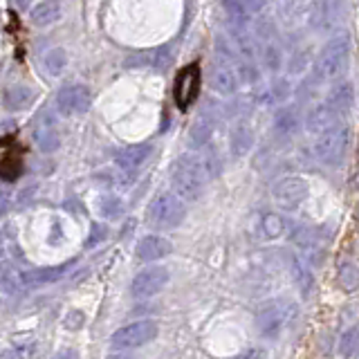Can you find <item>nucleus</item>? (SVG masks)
I'll return each instance as SVG.
<instances>
[{
    "instance_id": "nucleus-1",
    "label": "nucleus",
    "mask_w": 359,
    "mask_h": 359,
    "mask_svg": "<svg viewBox=\"0 0 359 359\" xmlns=\"http://www.w3.org/2000/svg\"><path fill=\"white\" fill-rule=\"evenodd\" d=\"M207 168L200 155L184 153L180 155L171 166V184L175 194L182 200H198L202 194V187L207 182Z\"/></svg>"
},
{
    "instance_id": "nucleus-2",
    "label": "nucleus",
    "mask_w": 359,
    "mask_h": 359,
    "mask_svg": "<svg viewBox=\"0 0 359 359\" xmlns=\"http://www.w3.org/2000/svg\"><path fill=\"white\" fill-rule=\"evenodd\" d=\"M297 317V306L287 299H274L263 303L261 308L256 310V328L267 339H274L280 332H283L292 319Z\"/></svg>"
},
{
    "instance_id": "nucleus-3",
    "label": "nucleus",
    "mask_w": 359,
    "mask_h": 359,
    "mask_svg": "<svg viewBox=\"0 0 359 359\" xmlns=\"http://www.w3.org/2000/svg\"><path fill=\"white\" fill-rule=\"evenodd\" d=\"M184 202L175 194H157L146 211V220L155 229H175L184 220Z\"/></svg>"
},
{
    "instance_id": "nucleus-4",
    "label": "nucleus",
    "mask_w": 359,
    "mask_h": 359,
    "mask_svg": "<svg viewBox=\"0 0 359 359\" xmlns=\"http://www.w3.org/2000/svg\"><path fill=\"white\" fill-rule=\"evenodd\" d=\"M348 59H351V41H348V36L332 39L319 54V61H317L319 79H323V81L339 79L346 72Z\"/></svg>"
},
{
    "instance_id": "nucleus-5",
    "label": "nucleus",
    "mask_w": 359,
    "mask_h": 359,
    "mask_svg": "<svg viewBox=\"0 0 359 359\" xmlns=\"http://www.w3.org/2000/svg\"><path fill=\"white\" fill-rule=\"evenodd\" d=\"M346 146H348V128L344 123H339V126L317 135V140H314V155L319 157V162L337 166L346 153Z\"/></svg>"
},
{
    "instance_id": "nucleus-6",
    "label": "nucleus",
    "mask_w": 359,
    "mask_h": 359,
    "mask_svg": "<svg viewBox=\"0 0 359 359\" xmlns=\"http://www.w3.org/2000/svg\"><path fill=\"white\" fill-rule=\"evenodd\" d=\"M346 18V0H314L308 22L312 29L325 32L339 27Z\"/></svg>"
},
{
    "instance_id": "nucleus-7",
    "label": "nucleus",
    "mask_w": 359,
    "mask_h": 359,
    "mask_svg": "<svg viewBox=\"0 0 359 359\" xmlns=\"http://www.w3.org/2000/svg\"><path fill=\"white\" fill-rule=\"evenodd\" d=\"M155 337H157V323L144 319V321H135L119 328L110 337V344L112 348H117V351H123V348H140L144 344L153 341Z\"/></svg>"
},
{
    "instance_id": "nucleus-8",
    "label": "nucleus",
    "mask_w": 359,
    "mask_h": 359,
    "mask_svg": "<svg viewBox=\"0 0 359 359\" xmlns=\"http://www.w3.org/2000/svg\"><path fill=\"white\" fill-rule=\"evenodd\" d=\"M90 101H93V95H90V90L86 86L81 83L63 86L59 93H56V110H59L63 117L83 115L90 108Z\"/></svg>"
},
{
    "instance_id": "nucleus-9",
    "label": "nucleus",
    "mask_w": 359,
    "mask_h": 359,
    "mask_svg": "<svg viewBox=\"0 0 359 359\" xmlns=\"http://www.w3.org/2000/svg\"><path fill=\"white\" fill-rule=\"evenodd\" d=\"M166 283H168V269L166 267H146L133 278L130 294L135 299H151L155 294H160Z\"/></svg>"
},
{
    "instance_id": "nucleus-10",
    "label": "nucleus",
    "mask_w": 359,
    "mask_h": 359,
    "mask_svg": "<svg viewBox=\"0 0 359 359\" xmlns=\"http://www.w3.org/2000/svg\"><path fill=\"white\" fill-rule=\"evenodd\" d=\"M200 86H202V70L200 63H191L187 65L182 72L175 79V101L177 106L187 110L200 95Z\"/></svg>"
},
{
    "instance_id": "nucleus-11",
    "label": "nucleus",
    "mask_w": 359,
    "mask_h": 359,
    "mask_svg": "<svg viewBox=\"0 0 359 359\" xmlns=\"http://www.w3.org/2000/svg\"><path fill=\"white\" fill-rule=\"evenodd\" d=\"M149 155H151V146L149 144H135V146H128V149H123L117 153V166H119V171H121V182L123 184H128L133 182V177H135V171L149 160Z\"/></svg>"
},
{
    "instance_id": "nucleus-12",
    "label": "nucleus",
    "mask_w": 359,
    "mask_h": 359,
    "mask_svg": "<svg viewBox=\"0 0 359 359\" xmlns=\"http://www.w3.org/2000/svg\"><path fill=\"white\" fill-rule=\"evenodd\" d=\"M34 142H36L39 151L43 153H54L59 149V130H56V123H54V117L50 112H41L36 123H34Z\"/></svg>"
},
{
    "instance_id": "nucleus-13",
    "label": "nucleus",
    "mask_w": 359,
    "mask_h": 359,
    "mask_svg": "<svg viewBox=\"0 0 359 359\" xmlns=\"http://www.w3.org/2000/svg\"><path fill=\"white\" fill-rule=\"evenodd\" d=\"M308 196V184L301 177H285L274 189V198L283 207H297Z\"/></svg>"
},
{
    "instance_id": "nucleus-14",
    "label": "nucleus",
    "mask_w": 359,
    "mask_h": 359,
    "mask_svg": "<svg viewBox=\"0 0 359 359\" xmlns=\"http://www.w3.org/2000/svg\"><path fill=\"white\" fill-rule=\"evenodd\" d=\"M209 83L218 95H233L238 90V74L227 61H216L209 72Z\"/></svg>"
},
{
    "instance_id": "nucleus-15",
    "label": "nucleus",
    "mask_w": 359,
    "mask_h": 359,
    "mask_svg": "<svg viewBox=\"0 0 359 359\" xmlns=\"http://www.w3.org/2000/svg\"><path fill=\"white\" fill-rule=\"evenodd\" d=\"M173 250V245L168 243L162 236H144V238L137 243V258L144 263H153V261H160V258L168 256Z\"/></svg>"
},
{
    "instance_id": "nucleus-16",
    "label": "nucleus",
    "mask_w": 359,
    "mask_h": 359,
    "mask_svg": "<svg viewBox=\"0 0 359 359\" xmlns=\"http://www.w3.org/2000/svg\"><path fill=\"white\" fill-rule=\"evenodd\" d=\"M341 119H344V115H339V112H337L334 108H330L328 104H323V106H317L310 112L306 126H308L310 133L319 135L323 130L334 128V126H339V123H344Z\"/></svg>"
},
{
    "instance_id": "nucleus-17",
    "label": "nucleus",
    "mask_w": 359,
    "mask_h": 359,
    "mask_svg": "<svg viewBox=\"0 0 359 359\" xmlns=\"http://www.w3.org/2000/svg\"><path fill=\"white\" fill-rule=\"evenodd\" d=\"M330 108H334L339 115H348L355 104V90L353 86L348 83V81H339V83H334L330 88V93H328V101H325Z\"/></svg>"
},
{
    "instance_id": "nucleus-18",
    "label": "nucleus",
    "mask_w": 359,
    "mask_h": 359,
    "mask_svg": "<svg viewBox=\"0 0 359 359\" xmlns=\"http://www.w3.org/2000/svg\"><path fill=\"white\" fill-rule=\"evenodd\" d=\"M72 263H63V265H56V267H39V269H29V272H22L25 276V287H39V285H48L59 280L65 269H70Z\"/></svg>"
},
{
    "instance_id": "nucleus-19",
    "label": "nucleus",
    "mask_w": 359,
    "mask_h": 359,
    "mask_svg": "<svg viewBox=\"0 0 359 359\" xmlns=\"http://www.w3.org/2000/svg\"><path fill=\"white\" fill-rule=\"evenodd\" d=\"M63 14L61 0H43L36 7L32 9V22L36 27H48L52 22H56Z\"/></svg>"
},
{
    "instance_id": "nucleus-20",
    "label": "nucleus",
    "mask_w": 359,
    "mask_h": 359,
    "mask_svg": "<svg viewBox=\"0 0 359 359\" xmlns=\"http://www.w3.org/2000/svg\"><path fill=\"white\" fill-rule=\"evenodd\" d=\"M254 144V133L252 128L247 126V123H236V126L231 128V135H229V151L233 157H243L247 151L252 149Z\"/></svg>"
},
{
    "instance_id": "nucleus-21",
    "label": "nucleus",
    "mask_w": 359,
    "mask_h": 359,
    "mask_svg": "<svg viewBox=\"0 0 359 359\" xmlns=\"http://www.w3.org/2000/svg\"><path fill=\"white\" fill-rule=\"evenodd\" d=\"M224 14L229 18V25L233 32H245L247 22H250V14H247L245 0H222Z\"/></svg>"
},
{
    "instance_id": "nucleus-22",
    "label": "nucleus",
    "mask_w": 359,
    "mask_h": 359,
    "mask_svg": "<svg viewBox=\"0 0 359 359\" xmlns=\"http://www.w3.org/2000/svg\"><path fill=\"white\" fill-rule=\"evenodd\" d=\"M22 287H25V276L20 269L11 263H0V290H5L7 294H16Z\"/></svg>"
},
{
    "instance_id": "nucleus-23",
    "label": "nucleus",
    "mask_w": 359,
    "mask_h": 359,
    "mask_svg": "<svg viewBox=\"0 0 359 359\" xmlns=\"http://www.w3.org/2000/svg\"><path fill=\"white\" fill-rule=\"evenodd\" d=\"M34 99V90L27 86H9L5 90V106L9 110H20L32 104Z\"/></svg>"
},
{
    "instance_id": "nucleus-24",
    "label": "nucleus",
    "mask_w": 359,
    "mask_h": 359,
    "mask_svg": "<svg viewBox=\"0 0 359 359\" xmlns=\"http://www.w3.org/2000/svg\"><path fill=\"white\" fill-rule=\"evenodd\" d=\"M211 133H213V121L209 117H200L189 133L191 146H194V149H205L207 142L211 140Z\"/></svg>"
},
{
    "instance_id": "nucleus-25",
    "label": "nucleus",
    "mask_w": 359,
    "mask_h": 359,
    "mask_svg": "<svg viewBox=\"0 0 359 359\" xmlns=\"http://www.w3.org/2000/svg\"><path fill=\"white\" fill-rule=\"evenodd\" d=\"M290 274L297 280V285L303 294H308L310 287H312V274H310L308 265L303 263L299 256H290Z\"/></svg>"
},
{
    "instance_id": "nucleus-26",
    "label": "nucleus",
    "mask_w": 359,
    "mask_h": 359,
    "mask_svg": "<svg viewBox=\"0 0 359 359\" xmlns=\"http://www.w3.org/2000/svg\"><path fill=\"white\" fill-rule=\"evenodd\" d=\"M297 126H299V117L292 108H283V110L276 112V117H274V133L276 135H283V137L294 135Z\"/></svg>"
},
{
    "instance_id": "nucleus-27",
    "label": "nucleus",
    "mask_w": 359,
    "mask_h": 359,
    "mask_svg": "<svg viewBox=\"0 0 359 359\" xmlns=\"http://www.w3.org/2000/svg\"><path fill=\"white\" fill-rule=\"evenodd\" d=\"M65 63H67V54H65V50H61V48L50 50L48 54H45V59H43L45 70H48V74H52V76H59V74L63 72Z\"/></svg>"
},
{
    "instance_id": "nucleus-28",
    "label": "nucleus",
    "mask_w": 359,
    "mask_h": 359,
    "mask_svg": "<svg viewBox=\"0 0 359 359\" xmlns=\"http://www.w3.org/2000/svg\"><path fill=\"white\" fill-rule=\"evenodd\" d=\"M261 229L265 238H278V236H283L285 231V222L280 216H276V213H267L261 220Z\"/></svg>"
},
{
    "instance_id": "nucleus-29",
    "label": "nucleus",
    "mask_w": 359,
    "mask_h": 359,
    "mask_svg": "<svg viewBox=\"0 0 359 359\" xmlns=\"http://www.w3.org/2000/svg\"><path fill=\"white\" fill-rule=\"evenodd\" d=\"M99 211L104 218H119L123 211V202L117 196H104L99 200Z\"/></svg>"
},
{
    "instance_id": "nucleus-30",
    "label": "nucleus",
    "mask_w": 359,
    "mask_h": 359,
    "mask_svg": "<svg viewBox=\"0 0 359 359\" xmlns=\"http://www.w3.org/2000/svg\"><path fill=\"white\" fill-rule=\"evenodd\" d=\"M357 348H359V330L353 328V330H348L341 337V355L344 357H353Z\"/></svg>"
},
{
    "instance_id": "nucleus-31",
    "label": "nucleus",
    "mask_w": 359,
    "mask_h": 359,
    "mask_svg": "<svg viewBox=\"0 0 359 359\" xmlns=\"http://www.w3.org/2000/svg\"><path fill=\"white\" fill-rule=\"evenodd\" d=\"M339 283L346 287V290H355L359 285V272L353 267V265H341V272H339Z\"/></svg>"
},
{
    "instance_id": "nucleus-32",
    "label": "nucleus",
    "mask_w": 359,
    "mask_h": 359,
    "mask_svg": "<svg viewBox=\"0 0 359 359\" xmlns=\"http://www.w3.org/2000/svg\"><path fill=\"white\" fill-rule=\"evenodd\" d=\"M265 63H267V67H272V70H276V67L280 65L278 50L272 48V45H267V48H265Z\"/></svg>"
},
{
    "instance_id": "nucleus-33",
    "label": "nucleus",
    "mask_w": 359,
    "mask_h": 359,
    "mask_svg": "<svg viewBox=\"0 0 359 359\" xmlns=\"http://www.w3.org/2000/svg\"><path fill=\"white\" fill-rule=\"evenodd\" d=\"M9 205H11V191L7 187H0V218L7 213Z\"/></svg>"
},
{
    "instance_id": "nucleus-34",
    "label": "nucleus",
    "mask_w": 359,
    "mask_h": 359,
    "mask_svg": "<svg viewBox=\"0 0 359 359\" xmlns=\"http://www.w3.org/2000/svg\"><path fill=\"white\" fill-rule=\"evenodd\" d=\"M104 236H106V229L101 227V224H95V227H93V236H90V238H88V247L97 245L101 238H104Z\"/></svg>"
},
{
    "instance_id": "nucleus-35",
    "label": "nucleus",
    "mask_w": 359,
    "mask_h": 359,
    "mask_svg": "<svg viewBox=\"0 0 359 359\" xmlns=\"http://www.w3.org/2000/svg\"><path fill=\"white\" fill-rule=\"evenodd\" d=\"M54 359H79V353H76V351H72V348H63V351L56 353V357H54Z\"/></svg>"
},
{
    "instance_id": "nucleus-36",
    "label": "nucleus",
    "mask_w": 359,
    "mask_h": 359,
    "mask_svg": "<svg viewBox=\"0 0 359 359\" xmlns=\"http://www.w3.org/2000/svg\"><path fill=\"white\" fill-rule=\"evenodd\" d=\"M245 5L250 9H254V11H261L265 7V0H245Z\"/></svg>"
},
{
    "instance_id": "nucleus-37",
    "label": "nucleus",
    "mask_w": 359,
    "mask_h": 359,
    "mask_svg": "<svg viewBox=\"0 0 359 359\" xmlns=\"http://www.w3.org/2000/svg\"><path fill=\"white\" fill-rule=\"evenodd\" d=\"M263 357V351H250L247 355H243V357H236V359H261Z\"/></svg>"
},
{
    "instance_id": "nucleus-38",
    "label": "nucleus",
    "mask_w": 359,
    "mask_h": 359,
    "mask_svg": "<svg viewBox=\"0 0 359 359\" xmlns=\"http://www.w3.org/2000/svg\"><path fill=\"white\" fill-rule=\"evenodd\" d=\"M0 359H22V357H20V353H16V351H5L3 355H0Z\"/></svg>"
},
{
    "instance_id": "nucleus-39",
    "label": "nucleus",
    "mask_w": 359,
    "mask_h": 359,
    "mask_svg": "<svg viewBox=\"0 0 359 359\" xmlns=\"http://www.w3.org/2000/svg\"><path fill=\"white\" fill-rule=\"evenodd\" d=\"M29 3H32V0H16L18 9H27V7H29Z\"/></svg>"
},
{
    "instance_id": "nucleus-40",
    "label": "nucleus",
    "mask_w": 359,
    "mask_h": 359,
    "mask_svg": "<svg viewBox=\"0 0 359 359\" xmlns=\"http://www.w3.org/2000/svg\"><path fill=\"white\" fill-rule=\"evenodd\" d=\"M3 256H5V247L0 245V261H3Z\"/></svg>"
},
{
    "instance_id": "nucleus-41",
    "label": "nucleus",
    "mask_w": 359,
    "mask_h": 359,
    "mask_svg": "<svg viewBox=\"0 0 359 359\" xmlns=\"http://www.w3.org/2000/svg\"><path fill=\"white\" fill-rule=\"evenodd\" d=\"M0 245H3V233H0Z\"/></svg>"
}]
</instances>
